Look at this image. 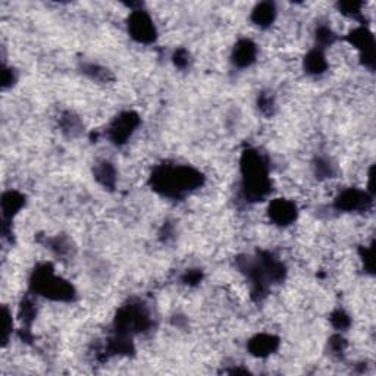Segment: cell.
<instances>
[{"label":"cell","mask_w":376,"mask_h":376,"mask_svg":"<svg viewBox=\"0 0 376 376\" xmlns=\"http://www.w3.org/2000/svg\"><path fill=\"white\" fill-rule=\"evenodd\" d=\"M232 63L239 68H248L257 58V46L252 40L243 38L234 46Z\"/></svg>","instance_id":"5"},{"label":"cell","mask_w":376,"mask_h":376,"mask_svg":"<svg viewBox=\"0 0 376 376\" xmlns=\"http://www.w3.org/2000/svg\"><path fill=\"white\" fill-rule=\"evenodd\" d=\"M248 352L252 356L263 359L268 357L272 353H275L278 350V347H280V340H278L272 333H266L262 332L255 336L253 338H250L248 341Z\"/></svg>","instance_id":"4"},{"label":"cell","mask_w":376,"mask_h":376,"mask_svg":"<svg viewBox=\"0 0 376 376\" xmlns=\"http://www.w3.org/2000/svg\"><path fill=\"white\" fill-rule=\"evenodd\" d=\"M276 17V9L271 3H262L252 12V20L260 29H266L269 27Z\"/></svg>","instance_id":"7"},{"label":"cell","mask_w":376,"mask_h":376,"mask_svg":"<svg viewBox=\"0 0 376 376\" xmlns=\"http://www.w3.org/2000/svg\"><path fill=\"white\" fill-rule=\"evenodd\" d=\"M268 216L273 225L287 228L297 219V206L289 199H273L268 206Z\"/></svg>","instance_id":"3"},{"label":"cell","mask_w":376,"mask_h":376,"mask_svg":"<svg viewBox=\"0 0 376 376\" xmlns=\"http://www.w3.org/2000/svg\"><path fill=\"white\" fill-rule=\"evenodd\" d=\"M138 125H140L138 115H135L134 112H122L119 116L115 118L112 123H110L107 131L110 142H114L115 144L127 143L138 128Z\"/></svg>","instance_id":"2"},{"label":"cell","mask_w":376,"mask_h":376,"mask_svg":"<svg viewBox=\"0 0 376 376\" xmlns=\"http://www.w3.org/2000/svg\"><path fill=\"white\" fill-rule=\"evenodd\" d=\"M128 31L138 43H153L156 38V27L146 10H133L128 17Z\"/></svg>","instance_id":"1"},{"label":"cell","mask_w":376,"mask_h":376,"mask_svg":"<svg viewBox=\"0 0 376 376\" xmlns=\"http://www.w3.org/2000/svg\"><path fill=\"white\" fill-rule=\"evenodd\" d=\"M24 206V196L20 194L18 191H8L3 194V200H2V209H3V215L5 218L12 219L15 216L21 207Z\"/></svg>","instance_id":"6"}]
</instances>
